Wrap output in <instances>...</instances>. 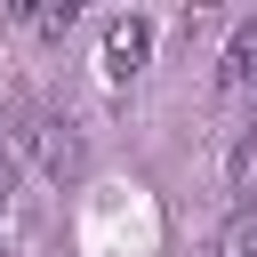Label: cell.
<instances>
[{
	"instance_id": "6da1fadb",
	"label": "cell",
	"mask_w": 257,
	"mask_h": 257,
	"mask_svg": "<svg viewBox=\"0 0 257 257\" xmlns=\"http://www.w3.org/2000/svg\"><path fill=\"white\" fill-rule=\"evenodd\" d=\"M145 56H153V24H145V16H112L104 40H96V72H104V88H128V80L145 72Z\"/></svg>"
},
{
	"instance_id": "7a4b0ae2",
	"label": "cell",
	"mask_w": 257,
	"mask_h": 257,
	"mask_svg": "<svg viewBox=\"0 0 257 257\" xmlns=\"http://www.w3.org/2000/svg\"><path fill=\"white\" fill-rule=\"evenodd\" d=\"M16 32H32V40H64L72 24H80V8L72 0H16V8H0Z\"/></svg>"
},
{
	"instance_id": "3957f363",
	"label": "cell",
	"mask_w": 257,
	"mask_h": 257,
	"mask_svg": "<svg viewBox=\"0 0 257 257\" xmlns=\"http://www.w3.org/2000/svg\"><path fill=\"white\" fill-rule=\"evenodd\" d=\"M217 88H225V96H257V24H241V32L225 40V56H217Z\"/></svg>"
},
{
	"instance_id": "277c9868",
	"label": "cell",
	"mask_w": 257,
	"mask_h": 257,
	"mask_svg": "<svg viewBox=\"0 0 257 257\" xmlns=\"http://www.w3.org/2000/svg\"><path fill=\"white\" fill-rule=\"evenodd\" d=\"M225 193H257V128L233 137V153H225Z\"/></svg>"
},
{
	"instance_id": "5b68a950",
	"label": "cell",
	"mask_w": 257,
	"mask_h": 257,
	"mask_svg": "<svg viewBox=\"0 0 257 257\" xmlns=\"http://www.w3.org/2000/svg\"><path fill=\"white\" fill-rule=\"evenodd\" d=\"M217 257H257V209H249V201L225 217V233H217Z\"/></svg>"
},
{
	"instance_id": "8992f818",
	"label": "cell",
	"mask_w": 257,
	"mask_h": 257,
	"mask_svg": "<svg viewBox=\"0 0 257 257\" xmlns=\"http://www.w3.org/2000/svg\"><path fill=\"white\" fill-rule=\"evenodd\" d=\"M8 185H16V153H8V120H0V225H8Z\"/></svg>"
}]
</instances>
